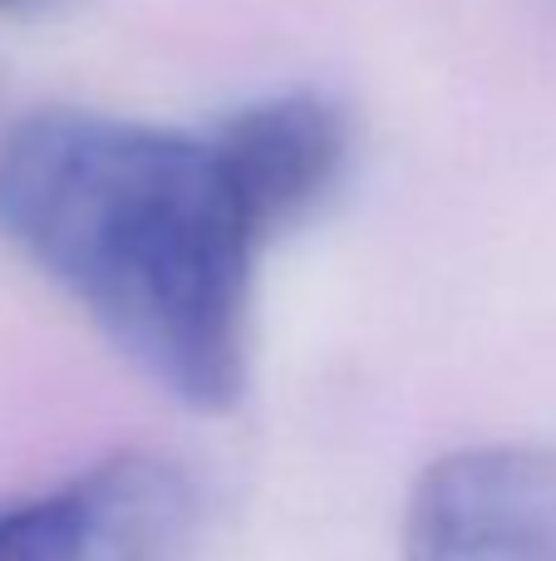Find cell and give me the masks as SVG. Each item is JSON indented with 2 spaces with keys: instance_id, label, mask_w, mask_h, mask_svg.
Instances as JSON below:
<instances>
[{
  "instance_id": "1",
  "label": "cell",
  "mask_w": 556,
  "mask_h": 561,
  "mask_svg": "<svg viewBox=\"0 0 556 561\" xmlns=\"http://www.w3.org/2000/svg\"><path fill=\"white\" fill-rule=\"evenodd\" d=\"M0 232L167 394L212 414L242 399L276 237L217 134L39 108L0 144Z\"/></svg>"
},
{
  "instance_id": "2",
  "label": "cell",
  "mask_w": 556,
  "mask_h": 561,
  "mask_svg": "<svg viewBox=\"0 0 556 561\" xmlns=\"http://www.w3.org/2000/svg\"><path fill=\"white\" fill-rule=\"evenodd\" d=\"M197 483L163 454H108L0 513V561H187Z\"/></svg>"
},
{
  "instance_id": "3",
  "label": "cell",
  "mask_w": 556,
  "mask_h": 561,
  "mask_svg": "<svg viewBox=\"0 0 556 561\" xmlns=\"http://www.w3.org/2000/svg\"><path fill=\"white\" fill-rule=\"evenodd\" d=\"M404 561H556V448L478 444L433 458L404 507Z\"/></svg>"
},
{
  "instance_id": "4",
  "label": "cell",
  "mask_w": 556,
  "mask_h": 561,
  "mask_svg": "<svg viewBox=\"0 0 556 561\" xmlns=\"http://www.w3.org/2000/svg\"><path fill=\"white\" fill-rule=\"evenodd\" d=\"M212 134L271 237L301 222L331 193L350 153V124L321 94L256 99L222 118Z\"/></svg>"
},
{
  "instance_id": "5",
  "label": "cell",
  "mask_w": 556,
  "mask_h": 561,
  "mask_svg": "<svg viewBox=\"0 0 556 561\" xmlns=\"http://www.w3.org/2000/svg\"><path fill=\"white\" fill-rule=\"evenodd\" d=\"M69 0H0V15L10 20H45L55 15V10H65Z\"/></svg>"
}]
</instances>
